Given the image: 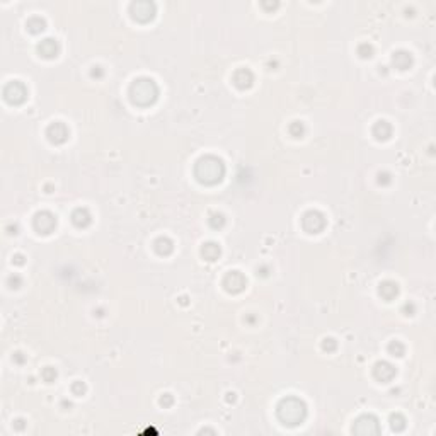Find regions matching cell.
Segmentation results:
<instances>
[{"instance_id": "5bb4252c", "label": "cell", "mask_w": 436, "mask_h": 436, "mask_svg": "<svg viewBox=\"0 0 436 436\" xmlns=\"http://www.w3.org/2000/svg\"><path fill=\"white\" fill-rule=\"evenodd\" d=\"M392 65L399 70H407L413 65V55L406 50H399L394 53L392 57Z\"/></svg>"}, {"instance_id": "d590c367", "label": "cell", "mask_w": 436, "mask_h": 436, "mask_svg": "<svg viewBox=\"0 0 436 436\" xmlns=\"http://www.w3.org/2000/svg\"><path fill=\"white\" fill-rule=\"evenodd\" d=\"M14 359H16L17 363H24V356H22V353H16V355H14Z\"/></svg>"}, {"instance_id": "4dcf8cb0", "label": "cell", "mask_w": 436, "mask_h": 436, "mask_svg": "<svg viewBox=\"0 0 436 436\" xmlns=\"http://www.w3.org/2000/svg\"><path fill=\"white\" fill-rule=\"evenodd\" d=\"M12 262L14 264H17V266H22L24 264V256L22 254H16L12 258Z\"/></svg>"}, {"instance_id": "8fae6325", "label": "cell", "mask_w": 436, "mask_h": 436, "mask_svg": "<svg viewBox=\"0 0 436 436\" xmlns=\"http://www.w3.org/2000/svg\"><path fill=\"white\" fill-rule=\"evenodd\" d=\"M397 370L394 365H390L389 361H380L375 365V370H373V375H375V378L378 380V382H390V380H394V377H396Z\"/></svg>"}, {"instance_id": "f1b7e54d", "label": "cell", "mask_w": 436, "mask_h": 436, "mask_svg": "<svg viewBox=\"0 0 436 436\" xmlns=\"http://www.w3.org/2000/svg\"><path fill=\"white\" fill-rule=\"evenodd\" d=\"M9 285H10V288H19V286L22 285V278H20L19 275L9 276Z\"/></svg>"}, {"instance_id": "f546056e", "label": "cell", "mask_w": 436, "mask_h": 436, "mask_svg": "<svg viewBox=\"0 0 436 436\" xmlns=\"http://www.w3.org/2000/svg\"><path fill=\"white\" fill-rule=\"evenodd\" d=\"M172 402H174V399H172L171 394H165V396L160 399V404H162V406H165V407H167V406H172Z\"/></svg>"}, {"instance_id": "e0dca14e", "label": "cell", "mask_w": 436, "mask_h": 436, "mask_svg": "<svg viewBox=\"0 0 436 436\" xmlns=\"http://www.w3.org/2000/svg\"><path fill=\"white\" fill-rule=\"evenodd\" d=\"M72 221H74L75 227L85 228L91 225L92 215L89 213L87 208H77V210H74V213H72Z\"/></svg>"}, {"instance_id": "9a60e30c", "label": "cell", "mask_w": 436, "mask_h": 436, "mask_svg": "<svg viewBox=\"0 0 436 436\" xmlns=\"http://www.w3.org/2000/svg\"><path fill=\"white\" fill-rule=\"evenodd\" d=\"M378 293H380V297H382L383 300L390 302V300H394L397 295H399V285H397L396 281H390V279L382 281L380 283V286H378Z\"/></svg>"}, {"instance_id": "83f0119b", "label": "cell", "mask_w": 436, "mask_h": 436, "mask_svg": "<svg viewBox=\"0 0 436 436\" xmlns=\"http://www.w3.org/2000/svg\"><path fill=\"white\" fill-rule=\"evenodd\" d=\"M85 383H82V382H75L74 385H72V394H74V396H82V394H85Z\"/></svg>"}, {"instance_id": "7a4b0ae2", "label": "cell", "mask_w": 436, "mask_h": 436, "mask_svg": "<svg viewBox=\"0 0 436 436\" xmlns=\"http://www.w3.org/2000/svg\"><path fill=\"white\" fill-rule=\"evenodd\" d=\"M130 99L135 106L147 108L159 99V85L148 77H140L130 85Z\"/></svg>"}, {"instance_id": "ba28073f", "label": "cell", "mask_w": 436, "mask_h": 436, "mask_svg": "<svg viewBox=\"0 0 436 436\" xmlns=\"http://www.w3.org/2000/svg\"><path fill=\"white\" fill-rule=\"evenodd\" d=\"M34 228L38 234L48 235L57 228V217L50 212H40L34 217Z\"/></svg>"}, {"instance_id": "d6986e66", "label": "cell", "mask_w": 436, "mask_h": 436, "mask_svg": "<svg viewBox=\"0 0 436 436\" xmlns=\"http://www.w3.org/2000/svg\"><path fill=\"white\" fill-rule=\"evenodd\" d=\"M26 27H27V31H29L31 34H40V33H43V31L46 29V20H44L43 17H40V16H34L26 22Z\"/></svg>"}, {"instance_id": "e575fe53", "label": "cell", "mask_w": 436, "mask_h": 436, "mask_svg": "<svg viewBox=\"0 0 436 436\" xmlns=\"http://www.w3.org/2000/svg\"><path fill=\"white\" fill-rule=\"evenodd\" d=\"M404 310H406V312H409V314H407V316H413V312H414V305H413V303H406Z\"/></svg>"}, {"instance_id": "6da1fadb", "label": "cell", "mask_w": 436, "mask_h": 436, "mask_svg": "<svg viewBox=\"0 0 436 436\" xmlns=\"http://www.w3.org/2000/svg\"><path fill=\"white\" fill-rule=\"evenodd\" d=\"M195 176L201 184L215 186L223 179L225 176V164L221 159L215 155H205L195 165Z\"/></svg>"}, {"instance_id": "d6a6232c", "label": "cell", "mask_w": 436, "mask_h": 436, "mask_svg": "<svg viewBox=\"0 0 436 436\" xmlns=\"http://www.w3.org/2000/svg\"><path fill=\"white\" fill-rule=\"evenodd\" d=\"M380 182H383V184H387V182H390V174H387V172H383V174H380Z\"/></svg>"}, {"instance_id": "9c48e42d", "label": "cell", "mask_w": 436, "mask_h": 436, "mask_svg": "<svg viewBox=\"0 0 436 436\" xmlns=\"http://www.w3.org/2000/svg\"><path fill=\"white\" fill-rule=\"evenodd\" d=\"M46 137H48V140H50L51 143L61 145V143H65V141L68 140V137H70V130H68V126L65 123L57 121V123H51L50 126H48Z\"/></svg>"}, {"instance_id": "8992f818", "label": "cell", "mask_w": 436, "mask_h": 436, "mask_svg": "<svg viewBox=\"0 0 436 436\" xmlns=\"http://www.w3.org/2000/svg\"><path fill=\"white\" fill-rule=\"evenodd\" d=\"M326 225H327L326 215L322 212H317V210H310L302 218L303 230L309 232V234H320L326 228Z\"/></svg>"}, {"instance_id": "836d02e7", "label": "cell", "mask_w": 436, "mask_h": 436, "mask_svg": "<svg viewBox=\"0 0 436 436\" xmlns=\"http://www.w3.org/2000/svg\"><path fill=\"white\" fill-rule=\"evenodd\" d=\"M92 77H102L101 67H94V70H92Z\"/></svg>"}, {"instance_id": "52a82bcc", "label": "cell", "mask_w": 436, "mask_h": 436, "mask_svg": "<svg viewBox=\"0 0 436 436\" xmlns=\"http://www.w3.org/2000/svg\"><path fill=\"white\" fill-rule=\"evenodd\" d=\"M353 431L356 435L361 436H372V435H378L380 433V426H378V419L375 416H361L356 419L355 426H353Z\"/></svg>"}, {"instance_id": "4fadbf2b", "label": "cell", "mask_w": 436, "mask_h": 436, "mask_svg": "<svg viewBox=\"0 0 436 436\" xmlns=\"http://www.w3.org/2000/svg\"><path fill=\"white\" fill-rule=\"evenodd\" d=\"M38 53L43 58H55L60 53V44L53 38H46V40H43L38 44Z\"/></svg>"}, {"instance_id": "44dd1931", "label": "cell", "mask_w": 436, "mask_h": 436, "mask_svg": "<svg viewBox=\"0 0 436 436\" xmlns=\"http://www.w3.org/2000/svg\"><path fill=\"white\" fill-rule=\"evenodd\" d=\"M288 131H290V135H292V137L300 138V137H303V133H305V126H303L302 121H293V123L290 124Z\"/></svg>"}, {"instance_id": "d4e9b609", "label": "cell", "mask_w": 436, "mask_h": 436, "mask_svg": "<svg viewBox=\"0 0 436 436\" xmlns=\"http://www.w3.org/2000/svg\"><path fill=\"white\" fill-rule=\"evenodd\" d=\"M41 377H43V380L48 383L55 382V378H57V370L51 368V366H46V368H43V372H41Z\"/></svg>"}, {"instance_id": "ac0fdd59", "label": "cell", "mask_w": 436, "mask_h": 436, "mask_svg": "<svg viewBox=\"0 0 436 436\" xmlns=\"http://www.w3.org/2000/svg\"><path fill=\"white\" fill-rule=\"evenodd\" d=\"M221 254V249L217 242H206L201 247V256L206 259V261H217Z\"/></svg>"}, {"instance_id": "603a6c76", "label": "cell", "mask_w": 436, "mask_h": 436, "mask_svg": "<svg viewBox=\"0 0 436 436\" xmlns=\"http://www.w3.org/2000/svg\"><path fill=\"white\" fill-rule=\"evenodd\" d=\"M225 225V217L221 213H213L210 217V227L212 228H223Z\"/></svg>"}, {"instance_id": "484cf974", "label": "cell", "mask_w": 436, "mask_h": 436, "mask_svg": "<svg viewBox=\"0 0 436 436\" xmlns=\"http://www.w3.org/2000/svg\"><path fill=\"white\" fill-rule=\"evenodd\" d=\"M390 423H392V430H396V431H402L404 426H406V419H404L400 414H396V416H392Z\"/></svg>"}, {"instance_id": "3957f363", "label": "cell", "mask_w": 436, "mask_h": 436, "mask_svg": "<svg viewBox=\"0 0 436 436\" xmlns=\"http://www.w3.org/2000/svg\"><path fill=\"white\" fill-rule=\"evenodd\" d=\"M278 417L286 426L302 424L307 417V406L298 397H286L278 404Z\"/></svg>"}, {"instance_id": "2e32d148", "label": "cell", "mask_w": 436, "mask_h": 436, "mask_svg": "<svg viewBox=\"0 0 436 436\" xmlns=\"http://www.w3.org/2000/svg\"><path fill=\"white\" fill-rule=\"evenodd\" d=\"M372 133H373V137H375L377 140L385 141V140H389V138L392 137V126H390V123H387V121L380 119V121H377L375 123Z\"/></svg>"}, {"instance_id": "30bf717a", "label": "cell", "mask_w": 436, "mask_h": 436, "mask_svg": "<svg viewBox=\"0 0 436 436\" xmlns=\"http://www.w3.org/2000/svg\"><path fill=\"white\" fill-rule=\"evenodd\" d=\"M223 286L228 293H240L247 286V278L240 271H230L225 275Z\"/></svg>"}, {"instance_id": "ffe728a7", "label": "cell", "mask_w": 436, "mask_h": 436, "mask_svg": "<svg viewBox=\"0 0 436 436\" xmlns=\"http://www.w3.org/2000/svg\"><path fill=\"white\" fill-rule=\"evenodd\" d=\"M155 251H157V254H160V256H169L172 251H174V242L167 237H159L157 240H155Z\"/></svg>"}, {"instance_id": "277c9868", "label": "cell", "mask_w": 436, "mask_h": 436, "mask_svg": "<svg viewBox=\"0 0 436 436\" xmlns=\"http://www.w3.org/2000/svg\"><path fill=\"white\" fill-rule=\"evenodd\" d=\"M130 14L137 22L147 24L150 22L152 19L157 14V7H155L154 2H148V0H140V2H133L130 5Z\"/></svg>"}, {"instance_id": "4316f807", "label": "cell", "mask_w": 436, "mask_h": 436, "mask_svg": "<svg viewBox=\"0 0 436 436\" xmlns=\"http://www.w3.org/2000/svg\"><path fill=\"white\" fill-rule=\"evenodd\" d=\"M322 349H324V351H327V353L336 351V349H337V342H336L332 337L324 339V341H322Z\"/></svg>"}, {"instance_id": "7402d4cb", "label": "cell", "mask_w": 436, "mask_h": 436, "mask_svg": "<svg viewBox=\"0 0 436 436\" xmlns=\"http://www.w3.org/2000/svg\"><path fill=\"white\" fill-rule=\"evenodd\" d=\"M389 353L392 356H402L404 353H406V346H404L400 341H392L389 344Z\"/></svg>"}, {"instance_id": "7c38bea8", "label": "cell", "mask_w": 436, "mask_h": 436, "mask_svg": "<svg viewBox=\"0 0 436 436\" xmlns=\"http://www.w3.org/2000/svg\"><path fill=\"white\" fill-rule=\"evenodd\" d=\"M232 80H234L235 87L244 91V89L252 87V84H254V74L249 68H238L234 74V77H232Z\"/></svg>"}, {"instance_id": "1f68e13d", "label": "cell", "mask_w": 436, "mask_h": 436, "mask_svg": "<svg viewBox=\"0 0 436 436\" xmlns=\"http://www.w3.org/2000/svg\"><path fill=\"white\" fill-rule=\"evenodd\" d=\"M278 5H279L278 2H262V7H264L266 10H275Z\"/></svg>"}, {"instance_id": "cb8c5ba5", "label": "cell", "mask_w": 436, "mask_h": 436, "mask_svg": "<svg viewBox=\"0 0 436 436\" xmlns=\"http://www.w3.org/2000/svg\"><path fill=\"white\" fill-rule=\"evenodd\" d=\"M358 55L361 58H372L373 57V46L368 43H361L358 46Z\"/></svg>"}, {"instance_id": "5b68a950", "label": "cell", "mask_w": 436, "mask_h": 436, "mask_svg": "<svg viewBox=\"0 0 436 436\" xmlns=\"http://www.w3.org/2000/svg\"><path fill=\"white\" fill-rule=\"evenodd\" d=\"M3 99L9 104L19 106L27 99V87L19 80H12L3 87Z\"/></svg>"}]
</instances>
